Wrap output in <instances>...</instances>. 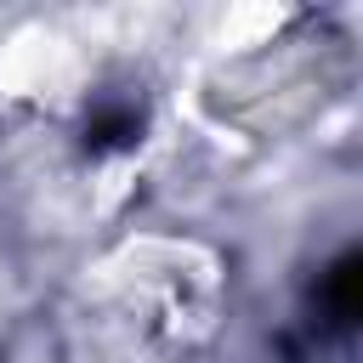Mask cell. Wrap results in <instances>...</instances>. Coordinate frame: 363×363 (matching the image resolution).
I'll list each match as a JSON object with an SVG mask.
<instances>
[{
    "label": "cell",
    "instance_id": "6da1fadb",
    "mask_svg": "<svg viewBox=\"0 0 363 363\" xmlns=\"http://www.w3.org/2000/svg\"><path fill=\"white\" fill-rule=\"evenodd\" d=\"M323 306H329L335 323H352V318H357V306H363V255H357V250L329 267V278H323Z\"/></svg>",
    "mask_w": 363,
    "mask_h": 363
},
{
    "label": "cell",
    "instance_id": "7a4b0ae2",
    "mask_svg": "<svg viewBox=\"0 0 363 363\" xmlns=\"http://www.w3.org/2000/svg\"><path fill=\"white\" fill-rule=\"evenodd\" d=\"M136 125H142V119H136L130 108H96L91 125H85V142H91V147H125V142L136 136Z\"/></svg>",
    "mask_w": 363,
    "mask_h": 363
}]
</instances>
